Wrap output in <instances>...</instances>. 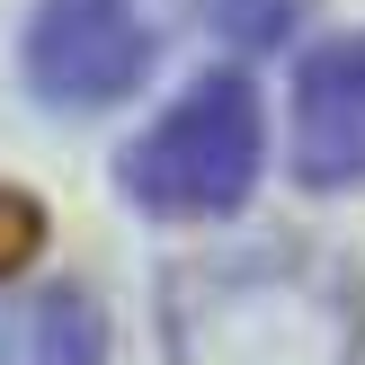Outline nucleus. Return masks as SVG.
<instances>
[{
    "instance_id": "obj_1",
    "label": "nucleus",
    "mask_w": 365,
    "mask_h": 365,
    "mask_svg": "<svg viewBox=\"0 0 365 365\" xmlns=\"http://www.w3.org/2000/svg\"><path fill=\"white\" fill-rule=\"evenodd\" d=\"M259 152H267L259 89H250L241 71H205V81H187L134 143H125L116 178L160 223H214V214H232L259 187Z\"/></svg>"
},
{
    "instance_id": "obj_2",
    "label": "nucleus",
    "mask_w": 365,
    "mask_h": 365,
    "mask_svg": "<svg viewBox=\"0 0 365 365\" xmlns=\"http://www.w3.org/2000/svg\"><path fill=\"white\" fill-rule=\"evenodd\" d=\"M18 63L45 107H71V116L125 107L152 71V18L143 0H36Z\"/></svg>"
},
{
    "instance_id": "obj_3",
    "label": "nucleus",
    "mask_w": 365,
    "mask_h": 365,
    "mask_svg": "<svg viewBox=\"0 0 365 365\" xmlns=\"http://www.w3.org/2000/svg\"><path fill=\"white\" fill-rule=\"evenodd\" d=\"M294 178L303 187H365V27L330 36L294 71Z\"/></svg>"
},
{
    "instance_id": "obj_4",
    "label": "nucleus",
    "mask_w": 365,
    "mask_h": 365,
    "mask_svg": "<svg viewBox=\"0 0 365 365\" xmlns=\"http://www.w3.org/2000/svg\"><path fill=\"white\" fill-rule=\"evenodd\" d=\"M107 330L81 285H36L0 303V365H98Z\"/></svg>"
},
{
    "instance_id": "obj_5",
    "label": "nucleus",
    "mask_w": 365,
    "mask_h": 365,
    "mask_svg": "<svg viewBox=\"0 0 365 365\" xmlns=\"http://www.w3.org/2000/svg\"><path fill=\"white\" fill-rule=\"evenodd\" d=\"M36 241H45V214H36L18 187H0V277H18V267L36 259Z\"/></svg>"
},
{
    "instance_id": "obj_6",
    "label": "nucleus",
    "mask_w": 365,
    "mask_h": 365,
    "mask_svg": "<svg viewBox=\"0 0 365 365\" xmlns=\"http://www.w3.org/2000/svg\"><path fill=\"white\" fill-rule=\"evenodd\" d=\"M214 18H223L241 45H277V36L294 27V0H214Z\"/></svg>"
}]
</instances>
